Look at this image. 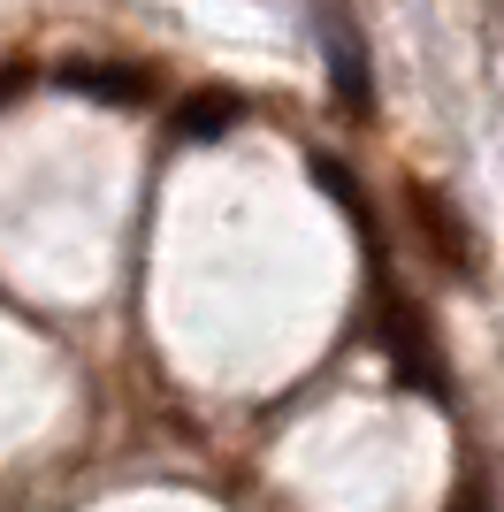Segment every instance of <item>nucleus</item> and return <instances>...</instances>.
Instances as JSON below:
<instances>
[{
    "instance_id": "f257e3e1",
    "label": "nucleus",
    "mask_w": 504,
    "mask_h": 512,
    "mask_svg": "<svg viewBox=\"0 0 504 512\" xmlns=\"http://www.w3.org/2000/svg\"><path fill=\"white\" fill-rule=\"evenodd\" d=\"M405 222H413L420 253L436 260L451 283L474 276V222L459 214V199H451V192H436V184H405Z\"/></svg>"
},
{
    "instance_id": "f03ea898",
    "label": "nucleus",
    "mask_w": 504,
    "mask_h": 512,
    "mask_svg": "<svg viewBox=\"0 0 504 512\" xmlns=\"http://www.w3.org/2000/svg\"><path fill=\"white\" fill-rule=\"evenodd\" d=\"M382 344H390V360L405 367V383H413V390H436V398H443V360L428 352V337H420V314L398 299V291L382 299Z\"/></svg>"
},
{
    "instance_id": "20e7f679",
    "label": "nucleus",
    "mask_w": 504,
    "mask_h": 512,
    "mask_svg": "<svg viewBox=\"0 0 504 512\" xmlns=\"http://www.w3.org/2000/svg\"><path fill=\"white\" fill-rule=\"evenodd\" d=\"M237 115H245V100H237V92H199V100L176 107V138H222Z\"/></svg>"
},
{
    "instance_id": "7ed1b4c3",
    "label": "nucleus",
    "mask_w": 504,
    "mask_h": 512,
    "mask_svg": "<svg viewBox=\"0 0 504 512\" xmlns=\"http://www.w3.org/2000/svg\"><path fill=\"white\" fill-rule=\"evenodd\" d=\"M62 85L100 92V100H146L153 77H146V69H130V62H69V69H62Z\"/></svg>"
},
{
    "instance_id": "39448f33",
    "label": "nucleus",
    "mask_w": 504,
    "mask_h": 512,
    "mask_svg": "<svg viewBox=\"0 0 504 512\" xmlns=\"http://www.w3.org/2000/svg\"><path fill=\"white\" fill-rule=\"evenodd\" d=\"M16 85H23V69H8V62H0V100H8Z\"/></svg>"
}]
</instances>
